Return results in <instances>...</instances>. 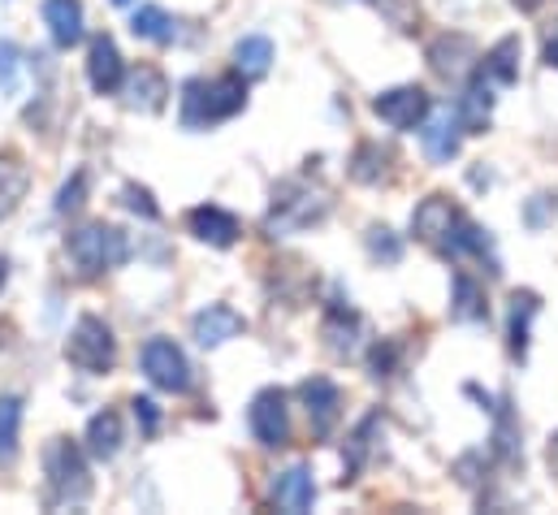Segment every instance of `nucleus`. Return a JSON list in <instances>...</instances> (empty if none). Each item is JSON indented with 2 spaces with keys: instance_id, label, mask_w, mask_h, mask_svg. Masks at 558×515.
<instances>
[{
  "instance_id": "f257e3e1",
  "label": "nucleus",
  "mask_w": 558,
  "mask_h": 515,
  "mask_svg": "<svg viewBox=\"0 0 558 515\" xmlns=\"http://www.w3.org/2000/svg\"><path fill=\"white\" fill-rule=\"evenodd\" d=\"M247 105V79L226 74V79H191L182 87V127L204 130L217 122H230Z\"/></svg>"
},
{
  "instance_id": "f03ea898",
  "label": "nucleus",
  "mask_w": 558,
  "mask_h": 515,
  "mask_svg": "<svg viewBox=\"0 0 558 515\" xmlns=\"http://www.w3.org/2000/svg\"><path fill=\"white\" fill-rule=\"evenodd\" d=\"M65 256L74 260V268L83 277H100V273L131 260V239L118 226L92 221V226H78V230L65 235Z\"/></svg>"
},
{
  "instance_id": "7ed1b4c3",
  "label": "nucleus",
  "mask_w": 558,
  "mask_h": 515,
  "mask_svg": "<svg viewBox=\"0 0 558 515\" xmlns=\"http://www.w3.org/2000/svg\"><path fill=\"white\" fill-rule=\"evenodd\" d=\"M44 472H48V486H52V499L57 503H83V499H92V468H87V455H83L78 442H70V438L48 442Z\"/></svg>"
},
{
  "instance_id": "20e7f679",
  "label": "nucleus",
  "mask_w": 558,
  "mask_h": 515,
  "mask_svg": "<svg viewBox=\"0 0 558 515\" xmlns=\"http://www.w3.org/2000/svg\"><path fill=\"white\" fill-rule=\"evenodd\" d=\"M65 360L78 373H92V378L109 373L118 364V338H113V330L100 316H78L74 330H70V338H65Z\"/></svg>"
},
{
  "instance_id": "39448f33",
  "label": "nucleus",
  "mask_w": 558,
  "mask_h": 515,
  "mask_svg": "<svg viewBox=\"0 0 558 515\" xmlns=\"http://www.w3.org/2000/svg\"><path fill=\"white\" fill-rule=\"evenodd\" d=\"M325 213H329L325 191H312V187H303V182H281L278 191H274L269 230H274V235H294V230L316 226Z\"/></svg>"
},
{
  "instance_id": "423d86ee",
  "label": "nucleus",
  "mask_w": 558,
  "mask_h": 515,
  "mask_svg": "<svg viewBox=\"0 0 558 515\" xmlns=\"http://www.w3.org/2000/svg\"><path fill=\"white\" fill-rule=\"evenodd\" d=\"M140 364L156 390H169V394L191 390V360L182 356V347L173 338H147L140 351Z\"/></svg>"
},
{
  "instance_id": "0eeeda50",
  "label": "nucleus",
  "mask_w": 558,
  "mask_h": 515,
  "mask_svg": "<svg viewBox=\"0 0 558 515\" xmlns=\"http://www.w3.org/2000/svg\"><path fill=\"white\" fill-rule=\"evenodd\" d=\"M373 113H377L390 130H420L424 127V118L433 113V105H428V92H424V87L408 83V87H390V92H381V96L373 100Z\"/></svg>"
},
{
  "instance_id": "6e6552de",
  "label": "nucleus",
  "mask_w": 558,
  "mask_h": 515,
  "mask_svg": "<svg viewBox=\"0 0 558 515\" xmlns=\"http://www.w3.org/2000/svg\"><path fill=\"white\" fill-rule=\"evenodd\" d=\"M247 424H252V438L260 446H286L290 442V407H286V394L281 390H260L247 407Z\"/></svg>"
},
{
  "instance_id": "1a4fd4ad",
  "label": "nucleus",
  "mask_w": 558,
  "mask_h": 515,
  "mask_svg": "<svg viewBox=\"0 0 558 515\" xmlns=\"http://www.w3.org/2000/svg\"><path fill=\"white\" fill-rule=\"evenodd\" d=\"M87 83H92L96 96H113L126 83V61H122V52L109 35H96L92 48H87Z\"/></svg>"
},
{
  "instance_id": "9d476101",
  "label": "nucleus",
  "mask_w": 558,
  "mask_h": 515,
  "mask_svg": "<svg viewBox=\"0 0 558 515\" xmlns=\"http://www.w3.org/2000/svg\"><path fill=\"white\" fill-rule=\"evenodd\" d=\"M299 398H303V407H307L312 433H316V438H329L333 424H338V416H342V390L333 386L329 378H307V382L299 386Z\"/></svg>"
},
{
  "instance_id": "9b49d317",
  "label": "nucleus",
  "mask_w": 558,
  "mask_h": 515,
  "mask_svg": "<svg viewBox=\"0 0 558 515\" xmlns=\"http://www.w3.org/2000/svg\"><path fill=\"white\" fill-rule=\"evenodd\" d=\"M243 330H247V321H243L230 303H208V308L195 312V321H191V334H195L199 347H221V343L239 338Z\"/></svg>"
},
{
  "instance_id": "f8f14e48",
  "label": "nucleus",
  "mask_w": 558,
  "mask_h": 515,
  "mask_svg": "<svg viewBox=\"0 0 558 515\" xmlns=\"http://www.w3.org/2000/svg\"><path fill=\"white\" fill-rule=\"evenodd\" d=\"M454 217H459V208H454L446 195H428L416 213H412V230H416L420 243H428V248H437V252H441V248H446V239H450Z\"/></svg>"
},
{
  "instance_id": "ddd939ff",
  "label": "nucleus",
  "mask_w": 558,
  "mask_h": 515,
  "mask_svg": "<svg viewBox=\"0 0 558 515\" xmlns=\"http://www.w3.org/2000/svg\"><path fill=\"white\" fill-rule=\"evenodd\" d=\"M186 226H191V235H195L199 243H213V248H234V243H239V217L226 213V208H217V204L191 208Z\"/></svg>"
},
{
  "instance_id": "4468645a",
  "label": "nucleus",
  "mask_w": 558,
  "mask_h": 515,
  "mask_svg": "<svg viewBox=\"0 0 558 515\" xmlns=\"http://www.w3.org/2000/svg\"><path fill=\"white\" fill-rule=\"evenodd\" d=\"M489 113H494V87H489L485 74H476V79L463 87V96H459V105H454V118H459L463 134H481V130L489 127Z\"/></svg>"
},
{
  "instance_id": "2eb2a0df",
  "label": "nucleus",
  "mask_w": 558,
  "mask_h": 515,
  "mask_svg": "<svg viewBox=\"0 0 558 515\" xmlns=\"http://www.w3.org/2000/svg\"><path fill=\"white\" fill-rule=\"evenodd\" d=\"M274 503L290 515L312 512V503H316V481H312V472H307L303 464L286 468L278 481H274Z\"/></svg>"
},
{
  "instance_id": "dca6fc26",
  "label": "nucleus",
  "mask_w": 558,
  "mask_h": 515,
  "mask_svg": "<svg viewBox=\"0 0 558 515\" xmlns=\"http://www.w3.org/2000/svg\"><path fill=\"white\" fill-rule=\"evenodd\" d=\"M459 134H463V127L450 109L437 113V118H424V156L433 165H450L459 156Z\"/></svg>"
},
{
  "instance_id": "f3484780",
  "label": "nucleus",
  "mask_w": 558,
  "mask_h": 515,
  "mask_svg": "<svg viewBox=\"0 0 558 515\" xmlns=\"http://www.w3.org/2000/svg\"><path fill=\"white\" fill-rule=\"evenodd\" d=\"M450 316L463 321V325L489 321V299H485V290H481L468 273H454V277H450Z\"/></svg>"
},
{
  "instance_id": "a211bd4d",
  "label": "nucleus",
  "mask_w": 558,
  "mask_h": 515,
  "mask_svg": "<svg viewBox=\"0 0 558 515\" xmlns=\"http://www.w3.org/2000/svg\"><path fill=\"white\" fill-rule=\"evenodd\" d=\"M472 61H476V48H472L468 35H441V39L428 48V65H433L441 79H459Z\"/></svg>"
},
{
  "instance_id": "6ab92c4d",
  "label": "nucleus",
  "mask_w": 558,
  "mask_h": 515,
  "mask_svg": "<svg viewBox=\"0 0 558 515\" xmlns=\"http://www.w3.org/2000/svg\"><path fill=\"white\" fill-rule=\"evenodd\" d=\"M44 22H48L57 48H74L83 39V4L78 0H48L44 4Z\"/></svg>"
},
{
  "instance_id": "aec40b11",
  "label": "nucleus",
  "mask_w": 558,
  "mask_h": 515,
  "mask_svg": "<svg viewBox=\"0 0 558 515\" xmlns=\"http://www.w3.org/2000/svg\"><path fill=\"white\" fill-rule=\"evenodd\" d=\"M520 35H507V39H498L489 52H485V61H481V74L489 79V83H502V87H511L515 79H520Z\"/></svg>"
},
{
  "instance_id": "412c9836",
  "label": "nucleus",
  "mask_w": 558,
  "mask_h": 515,
  "mask_svg": "<svg viewBox=\"0 0 558 515\" xmlns=\"http://www.w3.org/2000/svg\"><path fill=\"white\" fill-rule=\"evenodd\" d=\"M118 451H122V416L105 407L87 420V455L92 459H113Z\"/></svg>"
},
{
  "instance_id": "4be33fe9",
  "label": "nucleus",
  "mask_w": 558,
  "mask_h": 515,
  "mask_svg": "<svg viewBox=\"0 0 558 515\" xmlns=\"http://www.w3.org/2000/svg\"><path fill=\"white\" fill-rule=\"evenodd\" d=\"M126 105L131 109H143V113H156V109H165V96H169V87H165V79H160V70H151V65H140L131 79H126Z\"/></svg>"
},
{
  "instance_id": "5701e85b",
  "label": "nucleus",
  "mask_w": 558,
  "mask_h": 515,
  "mask_svg": "<svg viewBox=\"0 0 558 515\" xmlns=\"http://www.w3.org/2000/svg\"><path fill=\"white\" fill-rule=\"evenodd\" d=\"M234 65L243 79H265L269 65H274V44L265 35H247L234 44Z\"/></svg>"
},
{
  "instance_id": "b1692460",
  "label": "nucleus",
  "mask_w": 558,
  "mask_h": 515,
  "mask_svg": "<svg viewBox=\"0 0 558 515\" xmlns=\"http://www.w3.org/2000/svg\"><path fill=\"white\" fill-rule=\"evenodd\" d=\"M22 446V398L0 394V464H13Z\"/></svg>"
},
{
  "instance_id": "393cba45",
  "label": "nucleus",
  "mask_w": 558,
  "mask_h": 515,
  "mask_svg": "<svg viewBox=\"0 0 558 515\" xmlns=\"http://www.w3.org/2000/svg\"><path fill=\"white\" fill-rule=\"evenodd\" d=\"M537 308H542V303H537L533 290H524V295L511 299V356H515V360L529 356V325H533Z\"/></svg>"
},
{
  "instance_id": "a878e982",
  "label": "nucleus",
  "mask_w": 558,
  "mask_h": 515,
  "mask_svg": "<svg viewBox=\"0 0 558 515\" xmlns=\"http://www.w3.org/2000/svg\"><path fill=\"white\" fill-rule=\"evenodd\" d=\"M386 173H390V156H386L377 143H360L355 156H351V178L364 182V187H373V182H381Z\"/></svg>"
},
{
  "instance_id": "bb28decb",
  "label": "nucleus",
  "mask_w": 558,
  "mask_h": 515,
  "mask_svg": "<svg viewBox=\"0 0 558 515\" xmlns=\"http://www.w3.org/2000/svg\"><path fill=\"white\" fill-rule=\"evenodd\" d=\"M131 31L140 39H151V44H169L173 39V17L160 4H143V9H135V17H131Z\"/></svg>"
},
{
  "instance_id": "cd10ccee",
  "label": "nucleus",
  "mask_w": 558,
  "mask_h": 515,
  "mask_svg": "<svg viewBox=\"0 0 558 515\" xmlns=\"http://www.w3.org/2000/svg\"><path fill=\"white\" fill-rule=\"evenodd\" d=\"M355 334H360V316L351 312V308H329V316H325V338H329V347L333 351H355Z\"/></svg>"
},
{
  "instance_id": "c85d7f7f",
  "label": "nucleus",
  "mask_w": 558,
  "mask_h": 515,
  "mask_svg": "<svg viewBox=\"0 0 558 515\" xmlns=\"http://www.w3.org/2000/svg\"><path fill=\"white\" fill-rule=\"evenodd\" d=\"M381 429V416H368L355 433H351V442H347V477L342 481H355L360 477V468L368 464V451H373V433Z\"/></svg>"
},
{
  "instance_id": "c756f323",
  "label": "nucleus",
  "mask_w": 558,
  "mask_h": 515,
  "mask_svg": "<svg viewBox=\"0 0 558 515\" xmlns=\"http://www.w3.org/2000/svg\"><path fill=\"white\" fill-rule=\"evenodd\" d=\"M87 200V169H78L61 191H57V213H78Z\"/></svg>"
},
{
  "instance_id": "7c9ffc66",
  "label": "nucleus",
  "mask_w": 558,
  "mask_h": 515,
  "mask_svg": "<svg viewBox=\"0 0 558 515\" xmlns=\"http://www.w3.org/2000/svg\"><path fill=\"white\" fill-rule=\"evenodd\" d=\"M368 252L377 260H386V264H395V260L403 256V248H399V239L386 230V226H373L368 230Z\"/></svg>"
},
{
  "instance_id": "2f4dec72",
  "label": "nucleus",
  "mask_w": 558,
  "mask_h": 515,
  "mask_svg": "<svg viewBox=\"0 0 558 515\" xmlns=\"http://www.w3.org/2000/svg\"><path fill=\"white\" fill-rule=\"evenodd\" d=\"M395 364H399V347H395V343H377L373 356H368L373 378H395Z\"/></svg>"
},
{
  "instance_id": "473e14b6",
  "label": "nucleus",
  "mask_w": 558,
  "mask_h": 515,
  "mask_svg": "<svg viewBox=\"0 0 558 515\" xmlns=\"http://www.w3.org/2000/svg\"><path fill=\"white\" fill-rule=\"evenodd\" d=\"M122 195H126V208H131V213H143L147 221H156V217H160V208L151 204V195H147L143 187H135V182H131V187H126Z\"/></svg>"
},
{
  "instance_id": "72a5a7b5",
  "label": "nucleus",
  "mask_w": 558,
  "mask_h": 515,
  "mask_svg": "<svg viewBox=\"0 0 558 515\" xmlns=\"http://www.w3.org/2000/svg\"><path fill=\"white\" fill-rule=\"evenodd\" d=\"M131 407H135V420L143 424V433L151 438V433H156V424H160V407H156L151 398H135Z\"/></svg>"
},
{
  "instance_id": "f704fd0d",
  "label": "nucleus",
  "mask_w": 558,
  "mask_h": 515,
  "mask_svg": "<svg viewBox=\"0 0 558 515\" xmlns=\"http://www.w3.org/2000/svg\"><path fill=\"white\" fill-rule=\"evenodd\" d=\"M542 57H546V65H550V70H558V31L546 39V52H542Z\"/></svg>"
},
{
  "instance_id": "c9c22d12",
  "label": "nucleus",
  "mask_w": 558,
  "mask_h": 515,
  "mask_svg": "<svg viewBox=\"0 0 558 515\" xmlns=\"http://www.w3.org/2000/svg\"><path fill=\"white\" fill-rule=\"evenodd\" d=\"M550 468H555V477H558V438L550 442Z\"/></svg>"
},
{
  "instance_id": "e433bc0d",
  "label": "nucleus",
  "mask_w": 558,
  "mask_h": 515,
  "mask_svg": "<svg viewBox=\"0 0 558 515\" xmlns=\"http://www.w3.org/2000/svg\"><path fill=\"white\" fill-rule=\"evenodd\" d=\"M4 282H9V260H0V290H4Z\"/></svg>"
},
{
  "instance_id": "4c0bfd02",
  "label": "nucleus",
  "mask_w": 558,
  "mask_h": 515,
  "mask_svg": "<svg viewBox=\"0 0 558 515\" xmlns=\"http://www.w3.org/2000/svg\"><path fill=\"white\" fill-rule=\"evenodd\" d=\"M515 4H520V9H537L542 0H515Z\"/></svg>"
},
{
  "instance_id": "58836bf2",
  "label": "nucleus",
  "mask_w": 558,
  "mask_h": 515,
  "mask_svg": "<svg viewBox=\"0 0 558 515\" xmlns=\"http://www.w3.org/2000/svg\"><path fill=\"white\" fill-rule=\"evenodd\" d=\"M368 4H390V0H368Z\"/></svg>"
},
{
  "instance_id": "ea45409f",
  "label": "nucleus",
  "mask_w": 558,
  "mask_h": 515,
  "mask_svg": "<svg viewBox=\"0 0 558 515\" xmlns=\"http://www.w3.org/2000/svg\"><path fill=\"white\" fill-rule=\"evenodd\" d=\"M113 4H131V0H113Z\"/></svg>"
}]
</instances>
